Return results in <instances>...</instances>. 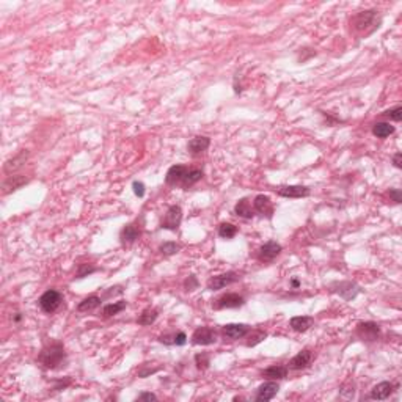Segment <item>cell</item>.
I'll list each match as a JSON object with an SVG mask.
<instances>
[{
	"instance_id": "1",
	"label": "cell",
	"mask_w": 402,
	"mask_h": 402,
	"mask_svg": "<svg viewBox=\"0 0 402 402\" xmlns=\"http://www.w3.org/2000/svg\"><path fill=\"white\" fill-rule=\"evenodd\" d=\"M38 362L46 367V369H58L66 363V352L62 343H50L38 355Z\"/></svg>"
},
{
	"instance_id": "2",
	"label": "cell",
	"mask_w": 402,
	"mask_h": 402,
	"mask_svg": "<svg viewBox=\"0 0 402 402\" xmlns=\"http://www.w3.org/2000/svg\"><path fill=\"white\" fill-rule=\"evenodd\" d=\"M379 11L375 10H367V11H360L358 14H355L350 24L357 33L360 35H369L375 29H379L380 25V16L377 14Z\"/></svg>"
},
{
	"instance_id": "3",
	"label": "cell",
	"mask_w": 402,
	"mask_h": 402,
	"mask_svg": "<svg viewBox=\"0 0 402 402\" xmlns=\"http://www.w3.org/2000/svg\"><path fill=\"white\" fill-rule=\"evenodd\" d=\"M62 302H63V295L60 294L58 291H55V289H49V291H46V292L39 297L41 310L44 311V313H47V314L55 313L58 308H60V305H62Z\"/></svg>"
},
{
	"instance_id": "4",
	"label": "cell",
	"mask_w": 402,
	"mask_h": 402,
	"mask_svg": "<svg viewBox=\"0 0 402 402\" xmlns=\"http://www.w3.org/2000/svg\"><path fill=\"white\" fill-rule=\"evenodd\" d=\"M357 335L363 341L374 343L380 336V327L375 322H360L357 326Z\"/></svg>"
},
{
	"instance_id": "5",
	"label": "cell",
	"mask_w": 402,
	"mask_h": 402,
	"mask_svg": "<svg viewBox=\"0 0 402 402\" xmlns=\"http://www.w3.org/2000/svg\"><path fill=\"white\" fill-rule=\"evenodd\" d=\"M331 291L344 300H354V298L360 294V288H358L352 281H339V283H333Z\"/></svg>"
},
{
	"instance_id": "6",
	"label": "cell",
	"mask_w": 402,
	"mask_h": 402,
	"mask_svg": "<svg viewBox=\"0 0 402 402\" xmlns=\"http://www.w3.org/2000/svg\"><path fill=\"white\" fill-rule=\"evenodd\" d=\"M217 341V331L211 327H200L193 331L192 343L196 346H209Z\"/></svg>"
},
{
	"instance_id": "7",
	"label": "cell",
	"mask_w": 402,
	"mask_h": 402,
	"mask_svg": "<svg viewBox=\"0 0 402 402\" xmlns=\"http://www.w3.org/2000/svg\"><path fill=\"white\" fill-rule=\"evenodd\" d=\"M181 220H183V209L179 206H170L165 217L162 219V228L164 229H170V231H175L179 225H181Z\"/></svg>"
},
{
	"instance_id": "8",
	"label": "cell",
	"mask_w": 402,
	"mask_h": 402,
	"mask_svg": "<svg viewBox=\"0 0 402 402\" xmlns=\"http://www.w3.org/2000/svg\"><path fill=\"white\" fill-rule=\"evenodd\" d=\"M242 305H244L242 295H239L236 292H229V294H225L220 298H217L216 303H214L212 306L216 308V310H225V308H239Z\"/></svg>"
},
{
	"instance_id": "9",
	"label": "cell",
	"mask_w": 402,
	"mask_h": 402,
	"mask_svg": "<svg viewBox=\"0 0 402 402\" xmlns=\"http://www.w3.org/2000/svg\"><path fill=\"white\" fill-rule=\"evenodd\" d=\"M189 170H190V168L187 167V165H173V167L167 172L165 183H167L168 185H173V187L181 185L183 181H184V178H185V175L189 173Z\"/></svg>"
},
{
	"instance_id": "10",
	"label": "cell",
	"mask_w": 402,
	"mask_h": 402,
	"mask_svg": "<svg viewBox=\"0 0 402 402\" xmlns=\"http://www.w3.org/2000/svg\"><path fill=\"white\" fill-rule=\"evenodd\" d=\"M239 277H237V273L236 272H226V273H221V275H216V277H212L209 281H208V289L211 291H219L221 288H225L231 283H234V281H237Z\"/></svg>"
},
{
	"instance_id": "11",
	"label": "cell",
	"mask_w": 402,
	"mask_h": 402,
	"mask_svg": "<svg viewBox=\"0 0 402 402\" xmlns=\"http://www.w3.org/2000/svg\"><path fill=\"white\" fill-rule=\"evenodd\" d=\"M280 253H281V245L278 242H275V241H269L259 249L258 258L262 262H270V261L275 259Z\"/></svg>"
},
{
	"instance_id": "12",
	"label": "cell",
	"mask_w": 402,
	"mask_h": 402,
	"mask_svg": "<svg viewBox=\"0 0 402 402\" xmlns=\"http://www.w3.org/2000/svg\"><path fill=\"white\" fill-rule=\"evenodd\" d=\"M278 390H280V387H278L277 382H272V380L266 382L258 388V391H256L255 399L258 402H267V401H270V399H273L277 396Z\"/></svg>"
},
{
	"instance_id": "13",
	"label": "cell",
	"mask_w": 402,
	"mask_h": 402,
	"mask_svg": "<svg viewBox=\"0 0 402 402\" xmlns=\"http://www.w3.org/2000/svg\"><path fill=\"white\" fill-rule=\"evenodd\" d=\"M277 193L285 198H303L310 195V189L305 185H281L278 187Z\"/></svg>"
},
{
	"instance_id": "14",
	"label": "cell",
	"mask_w": 402,
	"mask_h": 402,
	"mask_svg": "<svg viewBox=\"0 0 402 402\" xmlns=\"http://www.w3.org/2000/svg\"><path fill=\"white\" fill-rule=\"evenodd\" d=\"M140 225L137 223V221H134V223H129V225H126L123 229H121V234H119V239H121V244L124 247H129L132 245L137 239H139L140 236Z\"/></svg>"
},
{
	"instance_id": "15",
	"label": "cell",
	"mask_w": 402,
	"mask_h": 402,
	"mask_svg": "<svg viewBox=\"0 0 402 402\" xmlns=\"http://www.w3.org/2000/svg\"><path fill=\"white\" fill-rule=\"evenodd\" d=\"M249 331H250V327L245 326V324H228V326L221 329V335L228 339H239V338H244Z\"/></svg>"
},
{
	"instance_id": "16",
	"label": "cell",
	"mask_w": 402,
	"mask_h": 402,
	"mask_svg": "<svg viewBox=\"0 0 402 402\" xmlns=\"http://www.w3.org/2000/svg\"><path fill=\"white\" fill-rule=\"evenodd\" d=\"M313 358H314V355H313V352L310 349H303L302 352H298L292 360L289 362V367L291 369H305V367H308L311 365V362H313Z\"/></svg>"
},
{
	"instance_id": "17",
	"label": "cell",
	"mask_w": 402,
	"mask_h": 402,
	"mask_svg": "<svg viewBox=\"0 0 402 402\" xmlns=\"http://www.w3.org/2000/svg\"><path fill=\"white\" fill-rule=\"evenodd\" d=\"M253 209L261 214V216H266L267 219H272L273 216V204L267 195H258L253 201Z\"/></svg>"
},
{
	"instance_id": "18",
	"label": "cell",
	"mask_w": 402,
	"mask_h": 402,
	"mask_svg": "<svg viewBox=\"0 0 402 402\" xmlns=\"http://www.w3.org/2000/svg\"><path fill=\"white\" fill-rule=\"evenodd\" d=\"M209 145H211L209 137L198 135V137H195V139H192L189 142V145H187V149H189L193 156H196V154H201V152L206 151L209 148Z\"/></svg>"
},
{
	"instance_id": "19",
	"label": "cell",
	"mask_w": 402,
	"mask_h": 402,
	"mask_svg": "<svg viewBox=\"0 0 402 402\" xmlns=\"http://www.w3.org/2000/svg\"><path fill=\"white\" fill-rule=\"evenodd\" d=\"M393 388H395V385H393L391 382H380L371 390L369 396L375 401H383V399L390 398V395L393 393Z\"/></svg>"
},
{
	"instance_id": "20",
	"label": "cell",
	"mask_w": 402,
	"mask_h": 402,
	"mask_svg": "<svg viewBox=\"0 0 402 402\" xmlns=\"http://www.w3.org/2000/svg\"><path fill=\"white\" fill-rule=\"evenodd\" d=\"M314 324V319L310 318V316H295L289 321V326L294 331H298V333H305L310 327H313Z\"/></svg>"
},
{
	"instance_id": "21",
	"label": "cell",
	"mask_w": 402,
	"mask_h": 402,
	"mask_svg": "<svg viewBox=\"0 0 402 402\" xmlns=\"http://www.w3.org/2000/svg\"><path fill=\"white\" fill-rule=\"evenodd\" d=\"M286 375H288V367L280 366V365L269 366L267 369L262 371V377H266L269 380H280V379H285Z\"/></svg>"
},
{
	"instance_id": "22",
	"label": "cell",
	"mask_w": 402,
	"mask_h": 402,
	"mask_svg": "<svg viewBox=\"0 0 402 402\" xmlns=\"http://www.w3.org/2000/svg\"><path fill=\"white\" fill-rule=\"evenodd\" d=\"M234 212L237 214L239 217H242V219H252L255 216V211L252 208V201L249 198L239 200L237 204L234 206Z\"/></svg>"
},
{
	"instance_id": "23",
	"label": "cell",
	"mask_w": 402,
	"mask_h": 402,
	"mask_svg": "<svg viewBox=\"0 0 402 402\" xmlns=\"http://www.w3.org/2000/svg\"><path fill=\"white\" fill-rule=\"evenodd\" d=\"M27 181L29 179L24 176H10L3 183V193H10V192L21 189L24 184H27Z\"/></svg>"
},
{
	"instance_id": "24",
	"label": "cell",
	"mask_w": 402,
	"mask_h": 402,
	"mask_svg": "<svg viewBox=\"0 0 402 402\" xmlns=\"http://www.w3.org/2000/svg\"><path fill=\"white\" fill-rule=\"evenodd\" d=\"M27 157H29V152L27 151H21L18 156H14L13 159H10V160L6 162V164H5V172L6 173L16 172V170H18L19 167H22V164H25Z\"/></svg>"
},
{
	"instance_id": "25",
	"label": "cell",
	"mask_w": 402,
	"mask_h": 402,
	"mask_svg": "<svg viewBox=\"0 0 402 402\" xmlns=\"http://www.w3.org/2000/svg\"><path fill=\"white\" fill-rule=\"evenodd\" d=\"M101 305V298L98 295H90L87 298H83V300L77 305V311L80 313H88V311H93L96 310V308Z\"/></svg>"
},
{
	"instance_id": "26",
	"label": "cell",
	"mask_w": 402,
	"mask_h": 402,
	"mask_svg": "<svg viewBox=\"0 0 402 402\" xmlns=\"http://www.w3.org/2000/svg\"><path fill=\"white\" fill-rule=\"evenodd\" d=\"M372 134L377 139H387L391 134H395V126H391L390 123H375L372 126Z\"/></svg>"
},
{
	"instance_id": "27",
	"label": "cell",
	"mask_w": 402,
	"mask_h": 402,
	"mask_svg": "<svg viewBox=\"0 0 402 402\" xmlns=\"http://www.w3.org/2000/svg\"><path fill=\"white\" fill-rule=\"evenodd\" d=\"M201 178H203V172H201V170H198V168H190V170H189V173L185 175V178H184V181H183L181 187H183L184 190H187L189 187H192L193 184L198 183Z\"/></svg>"
},
{
	"instance_id": "28",
	"label": "cell",
	"mask_w": 402,
	"mask_h": 402,
	"mask_svg": "<svg viewBox=\"0 0 402 402\" xmlns=\"http://www.w3.org/2000/svg\"><path fill=\"white\" fill-rule=\"evenodd\" d=\"M127 306V302L126 300H119V302H115V303H109L102 308V314H104V318H112V316L121 313L123 310H126Z\"/></svg>"
},
{
	"instance_id": "29",
	"label": "cell",
	"mask_w": 402,
	"mask_h": 402,
	"mask_svg": "<svg viewBox=\"0 0 402 402\" xmlns=\"http://www.w3.org/2000/svg\"><path fill=\"white\" fill-rule=\"evenodd\" d=\"M157 310H154V308H146V310H143L142 314L139 316V324L140 326H151V324L156 322L157 319Z\"/></svg>"
},
{
	"instance_id": "30",
	"label": "cell",
	"mask_w": 402,
	"mask_h": 402,
	"mask_svg": "<svg viewBox=\"0 0 402 402\" xmlns=\"http://www.w3.org/2000/svg\"><path fill=\"white\" fill-rule=\"evenodd\" d=\"M237 234V226L233 223H221L219 226V236L223 239H233Z\"/></svg>"
},
{
	"instance_id": "31",
	"label": "cell",
	"mask_w": 402,
	"mask_h": 402,
	"mask_svg": "<svg viewBox=\"0 0 402 402\" xmlns=\"http://www.w3.org/2000/svg\"><path fill=\"white\" fill-rule=\"evenodd\" d=\"M160 253L165 255V256H172V255H176L179 252V245L176 242H164L160 245Z\"/></svg>"
},
{
	"instance_id": "32",
	"label": "cell",
	"mask_w": 402,
	"mask_h": 402,
	"mask_svg": "<svg viewBox=\"0 0 402 402\" xmlns=\"http://www.w3.org/2000/svg\"><path fill=\"white\" fill-rule=\"evenodd\" d=\"M195 365H196V367H198V369H201V371L208 369V366H209V354L203 352V354L195 355Z\"/></svg>"
},
{
	"instance_id": "33",
	"label": "cell",
	"mask_w": 402,
	"mask_h": 402,
	"mask_svg": "<svg viewBox=\"0 0 402 402\" xmlns=\"http://www.w3.org/2000/svg\"><path fill=\"white\" fill-rule=\"evenodd\" d=\"M267 338V333L266 331H261V330H256L253 335L250 336V341L247 343V346L249 347H255L256 344H259L262 339H266Z\"/></svg>"
},
{
	"instance_id": "34",
	"label": "cell",
	"mask_w": 402,
	"mask_h": 402,
	"mask_svg": "<svg viewBox=\"0 0 402 402\" xmlns=\"http://www.w3.org/2000/svg\"><path fill=\"white\" fill-rule=\"evenodd\" d=\"M383 115L388 116L390 119H393V121H401V119H402V107L398 106L395 109H390V110H387V112H383Z\"/></svg>"
},
{
	"instance_id": "35",
	"label": "cell",
	"mask_w": 402,
	"mask_h": 402,
	"mask_svg": "<svg viewBox=\"0 0 402 402\" xmlns=\"http://www.w3.org/2000/svg\"><path fill=\"white\" fill-rule=\"evenodd\" d=\"M95 270H96V269H95V267H91V266H88V264H82L80 269H79V272H77V278L87 277V275H90V273H93Z\"/></svg>"
},
{
	"instance_id": "36",
	"label": "cell",
	"mask_w": 402,
	"mask_h": 402,
	"mask_svg": "<svg viewBox=\"0 0 402 402\" xmlns=\"http://www.w3.org/2000/svg\"><path fill=\"white\" fill-rule=\"evenodd\" d=\"M184 286H185V291H195L196 288H198V280H196L193 275H190L189 278L185 280Z\"/></svg>"
},
{
	"instance_id": "37",
	"label": "cell",
	"mask_w": 402,
	"mask_h": 402,
	"mask_svg": "<svg viewBox=\"0 0 402 402\" xmlns=\"http://www.w3.org/2000/svg\"><path fill=\"white\" fill-rule=\"evenodd\" d=\"M132 189H134V193L139 196V198H142V196L145 195V184L140 183V181H135L132 184Z\"/></svg>"
},
{
	"instance_id": "38",
	"label": "cell",
	"mask_w": 402,
	"mask_h": 402,
	"mask_svg": "<svg viewBox=\"0 0 402 402\" xmlns=\"http://www.w3.org/2000/svg\"><path fill=\"white\" fill-rule=\"evenodd\" d=\"M187 343V336L184 331H178L175 335V344L176 346H184Z\"/></svg>"
},
{
	"instance_id": "39",
	"label": "cell",
	"mask_w": 402,
	"mask_h": 402,
	"mask_svg": "<svg viewBox=\"0 0 402 402\" xmlns=\"http://www.w3.org/2000/svg\"><path fill=\"white\" fill-rule=\"evenodd\" d=\"M390 198H393L395 203H401L402 201V195L399 189H390Z\"/></svg>"
},
{
	"instance_id": "40",
	"label": "cell",
	"mask_w": 402,
	"mask_h": 402,
	"mask_svg": "<svg viewBox=\"0 0 402 402\" xmlns=\"http://www.w3.org/2000/svg\"><path fill=\"white\" fill-rule=\"evenodd\" d=\"M157 396L156 395H152V393H142V395H139V398H137V401H156Z\"/></svg>"
},
{
	"instance_id": "41",
	"label": "cell",
	"mask_w": 402,
	"mask_h": 402,
	"mask_svg": "<svg viewBox=\"0 0 402 402\" xmlns=\"http://www.w3.org/2000/svg\"><path fill=\"white\" fill-rule=\"evenodd\" d=\"M393 164H395L396 168H402V154L401 152H396L395 156H393Z\"/></svg>"
},
{
	"instance_id": "42",
	"label": "cell",
	"mask_w": 402,
	"mask_h": 402,
	"mask_svg": "<svg viewBox=\"0 0 402 402\" xmlns=\"http://www.w3.org/2000/svg\"><path fill=\"white\" fill-rule=\"evenodd\" d=\"M291 285H292V288H298V286H300V281H298V280H292V281H291Z\"/></svg>"
},
{
	"instance_id": "43",
	"label": "cell",
	"mask_w": 402,
	"mask_h": 402,
	"mask_svg": "<svg viewBox=\"0 0 402 402\" xmlns=\"http://www.w3.org/2000/svg\"><path fill=\"white\" fill-rule=\"evenodd\" d=\"M22 319V316H21V313H16V316H14V322H19Z\"/></svg>"
}]
</instances>
